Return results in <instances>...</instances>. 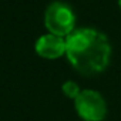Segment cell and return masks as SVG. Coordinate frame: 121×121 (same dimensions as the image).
<instances>
[{"mask_svg":"<svg viewBox=\"0 0 121 121\" xmlns=\"http://www.w3.org/2000/svg\"><path fill=\"white\" fill-rule=\"evenodd\" d=\"M66 57L83 76L104 71L111 58V46L105 34L95 29H77L66 37Z\"/></svg>","mask_w":121,"mask_h":121,"instance_id":"cell-1","label":"cell"},{"mask_svg":"<svg viewBox=\"0 0 121 121\" xmlns=\"http://www.w3.org/2000/svg\"><path fill=\"white\" fill-rule=\"evenodd\" d=\"M44 26L48 33L67 37L76 30V14L69 4L53 2L44 12Z\"/></svg>","mask_w":121,"mask_h":121,"instance_id":"cell-2","label":"cell"},{"mask_svg":"<svg viewBox=\"0 0 121 121\" xmlns=\"http://www.w3.org/2000/svg\"><path fill=\"white\" fill-rule=\"evenodd\" d=\"M74 107L84 121H103L107 115V104L103 95L94 90H81L74 100Z\"/></svg>","mask_w":121,"mask_h":121,"instance_id":"cell-3","label":"cell"},{"mask_svg":"<svg viewBox=\"0 0 121 121\" xmlns=\"http://www.w3.org/2000/svg\"><path fill=\"white\" fill-rule=\"evenodd\" d=\"M34 50L37 56L43 58L56 60L61 56H66V37L56 36L53 33L43 34L36 40Z\"/></svg>","mask_w":121,"mask_h":121,"instance_id":"cell-4","label":"cell"},{"mask_svg":"<svg viewBox=\"0 0 121 121\" xmlns=\"http://www.w3.org/2000/svg\"><path fill=\"white\" fill-rule=\"evenodd\" d=\"M61 90H63V93H64L69 98H73V100H76V98H77V95L81 93V90H80L78 84H77L76 81H71V80L66 81V83L63 84Z\"/></svg>","mask_w":121,"mask_h":121,"instance_id":"cell-5","label":"cell"},{"mask_svg":"<svg viewBox=\"0 0 121 121\" xmlns=\"http://www.w3.org/2000/svg\"><path fill=\"white\" fill-rule=\"evenodd\" d=\"M118 6H120V9H121V0H118Z\"/></svg>","mask_w":121,"mask_h":121,"instance_id":"cell-6","label":"cell"}]
</instances>
